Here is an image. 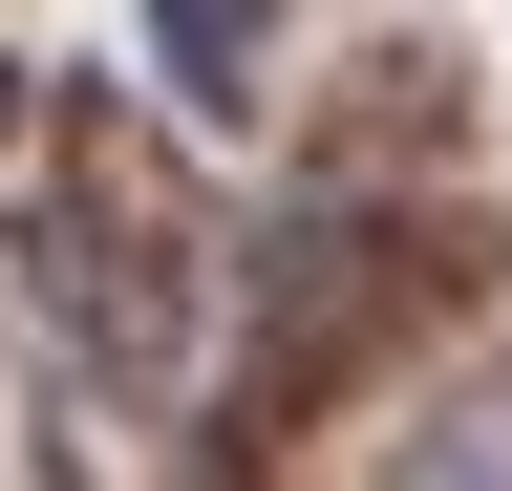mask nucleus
Wrapping results in <instances>:
<instances>
[{
    "instance_id": "7ed1b4c3",
    "label": "nucleus",
    "mask_w": 512,
    "mask_h": 491,
    "mask_svg": "<svg viewBox=\"0 0 512 491\" xmlns=\"http://www.w3.org/2000/svg\"><path fill=\"white\" fill-rule=\"evenodd\" d=\"M448 86H470L448 43H363V86L299 129V193H427V171H448V129H470Z\"/></svg>"
},
{
    "instance_id": "f03ea898",
    "label": "nucleus",
    "mask_w": 512,
    "mask_h": 491,
    "mask_svg": "<svg viewBox=\"0 0 512 491\" xmlns=\"http://www.w3.org/2000/svg\"><path fill=\"white\" fill-rule=\"evenodd\" d=\"M470 299H491V214L470 193H299L235 257V385H214V427H278L299 449L320 406H363L384 363H427Z\"/></svg>"
},
{
    "instance_id": "20e7f679",
    "label": "nucleus",
    "mask_w": 512,
    "mask_h": 491,
    "mask_svg": "<svg viewBox=\"0 0 512 491\" xmlns=\"http://www.w3.org/2000/svg\"><path fill=\"white\" fill-rule=\"evenodd\" d=\"M278 22H299V0H150L171 107H214V129H235V107H278Z\"/></svg>"
},
{
    "instance_id": "423d86ee",
    "label": "nucleus",
    "mask_w": 512,
    "mask_h": 491,
    "mask_svg": "<svg viewBox=\"0 0 512 491\" xmlns=\"http://www.w3.org/2000/svg\"><path fill=\"white\" fill-rule=\"evenodd\" d=\"M0 150H43V65H0Z\"/></svg>"
},
{
    "instance_id": "39448f33",
    "label": "nucleus",
    "mask_w": 512,
    "mask_h": 491,
    "mask_svg": "<svg viewBox=\"0 0 512 491\" xmlns=\"http://www.w3.org/2000/svg\"><path fill=\"white\" fill-rule=\"evenodd\" d=\"M171 491H299V449H278V427H192V470Z\"/></svg>"
},
{
    "instance_id": "f257e3e1",
    "label": "nucleus",
    "mask_w": 512,
    "mask_h": 491,
    "mask_svg": "<svg viewBox=\"0 0 512 491\" xmlns=\"http://www.w3.org/2000/svg\"><path fill=\"white\" fill-rule=\"evenodd\" d=\"M22 299H43V342L86 363L107 406L235 385V235H214L192 150H171L128 86H43V150H22Z\"/></svg>"
}]
</instances>
